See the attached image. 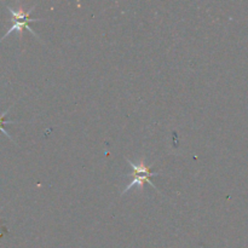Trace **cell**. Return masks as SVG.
<instances>
[{
    "label": "cell",
    "mask_w": 248,
    "mask_h": 248,
    "mask_svg": "<svg viewBox=\"0 0 248 248\" xmlns=\"http://www.w3.org/2000/svg\"><path fill=\"white\" fill-rule=\"evenodd\" d=\"M10 109H11V108H9L6 111H4V113H2V114H0V132L4 133L5 136H7V137H9L10 140H12L11 136H10L9 132H7V131L4 128V125H6V124H15V123H17V121H11V120H6V119H5V116L7 115V113H9Z\"/></svg>",
    "instance_id": "cell-3"
},
{
    "label": "cell",
    "mask_w": 248,
    "mask_h": 248,
    "mask_svg": "<svg viewBox=\"0 0 248 248\" xmlns=\"http://www.w3.org/2000/svg\"><path fill=\"white\" fill-rule=\"evenodd\" d=\"M2 210V208H0V211H1ZM0 228H5L4 227V224H2V223H0Z\"/></svg>",
    "instance_id": "cell-4"
},
{
    "label": "cell",
    "mask_w": 248,
    "mask_h": 248,
    "mask_svg": "<svg viewBox=\"0 0 248 248\" xmlns=\"http://www.w3.org/2000/svg\"><path fill=\"white\" fill-rule=\"evenodd\" d=\"M126 160H127V162L131 165V167H132V173L127 174L128 177H132V181H131V183L128 184L125 189H124L123 193H121V195H124V194L127 193L128 190H131L133 186H140V188H143V184H144L145 182H147L150 186H153L155 190H157L156 186H154V183L150 181V178L154 176H159L160 173H155V172H153L152 170H150L149 167L145 165L144 157L140 160V164H135V162H132L131 160H128V159H126Z\"/></svg>",
    "instance_id": "cell-2"
},
{
    "label": "cell",
    "mask_w": 248,
    "mask_h": 248,
    "mask_svg": "<svg viewBox=\"0 0 248 248\" xmlns=\"http://www.w3.org/2000/svg\"><path fill=\"white\" fill-rule=\"evenodd\" d=\"M6 7H7V10H9L10 14H11L12 21H14V24H12L11 28H10L9 31H6V34H5V35L2 36L1 39H0V41L4 40V39L6 38L7 35H10V34L12 33V31H18L19 38H22V34H23L24 29L29 31L31 34H33V35H35L36 38L39 39V40H41L40 36H39L38 34H36L35 31H34L33 29L31 28V27H29V23H31V22L43 21V19H41V18H31V11H33V10L35 9V5H33V6H31V9H28V10H24L22 6H18V7H17V9H12V7L7 6V5H6Z\"/></svg>",
    "instance_id": "cell-1"
}]
</instances>
